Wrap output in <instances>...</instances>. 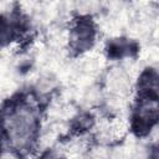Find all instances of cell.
<instances>
[{"mask_svg": "<svg viewBox=\"0 0 159 159\" xmlns=\"http://www.w3.org/2000/svg\"><path fill=\"white\" fill-rule=\"evenodd\" d=\"M9 139L17 148L25 147L31 140L35 132V117L27 108H19L5 119Z\"/></svg>", "mask_w": 159, "mask_h": 159, "instance_id": "6da1fadb", "label": "cell"}]
</instances>
